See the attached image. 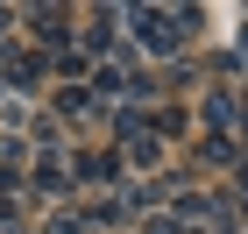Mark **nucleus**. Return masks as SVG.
<instances>
[{"label": "nucleus", "instance_id": "f257e3e1", "mask_svg": "<svg viewBox=\"0 0 248 234\" xmlns=\"http://www.w3.org/2000/svg\"><path fill=\"white\" fill-rule=\"evenodd\" d=\"M142 43H149V50H163V43H177V29H170V15H156V7H142Z\"/></svg>", "mask_w": 248, "mask_h": 234}]
</instances>
